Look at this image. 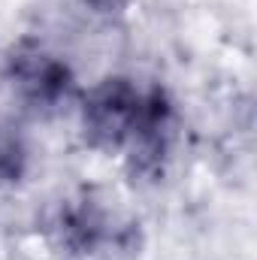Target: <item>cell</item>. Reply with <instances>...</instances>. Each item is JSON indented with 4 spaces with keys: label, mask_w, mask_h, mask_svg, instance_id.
<instances>
[{
    "label": "cell",
    "mask_w": 257,
    "mask_h": 260,
    "mask_svg": "<svg viewBox=\"0 0 257 260\" xmlns=\"http://www.w3.org/2000/svg\"><path fill=\"white\" fill-rule=\"evenodd\" d=\"M179 142V106L164 85L142 88L139 112L127 136L124 170L133 185H157L173 160Z\"/></svg>",
    "instance_id": "cell-1"
},
{
    "label": "cell",
    "mask_w": 257,
    "mask_h": 260,
    "mask_svg": "<svg viewBox=\"0 0 257 260\" xmlns=\"http://www.w3.org/2000/svg\"><path fill=\"white\" fill-rule=\"evenodd\" d=\"M55 248L70 260H91L100 254H112V248H127L133 236V224H121L103 197L94 191L61 200L49 224Z\"/></svg>",
    "instance_id": "cell-2"
},
{
    "label": "cell",
    "mask_w": 257,
    "mask_h": 260,
    "mask_svg": "<svg viewBox=\"0 0 257 260\" xmlns=\"http://www.w3.org/2000/svg\"><path fill=\"white\" fill-rule=\"evenodd\" d=\"M3 79L18 97V103H24V109L37 115L61 112L76 94L73 67L30 37L9 49L3 61Z\"/></svg>",
    "instance_id": "cell-3"
},
{
    "label": "cell",
    "mask_w": 257,
    "mask_h": 260,
    "mask_svg": "<svg viewBox=\"0 0 257 260\" xmlns=\"http://www.w3.org/2000/svg\"><path fill=\"white\" fill-rule=\"evenodd\" d=\"M142 88L127 76H103L79 106L82 142L100 154H121L139 112Z\"/></svg>",
    "instance_id": "cell-4"
},
{
    "label": "cell",
    "mask_w": 257,
    "mask_h": 260,
    "mask_svg": "<svg viewBox=\"0 0 257 260\" xmlns=\"http://www.w3.org/2000/svg\"><path fill=\"white\" fill-rule=\"evenodd\" d=\"M30 170V148L24 133L9 118H0V188H15Z\"/></svg>",
    "instance_id": "cell-5"
},
{
    "label": "cell",
    "mask_w": 257,
    "mask_h": 260,
    "mask_svg": "<svg viewBox=\"0 0 257 260\" xmlns=\"http://www.w3.org/2000/svg\"><path fill=\"white\" fill-rule=\"evenodd\" d=\"M82 6L97 18H121L133 6V0H82Z\"/></svg>",
    "instance_id": "cell-6"
}]
</instances>
